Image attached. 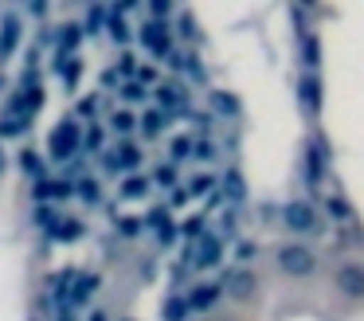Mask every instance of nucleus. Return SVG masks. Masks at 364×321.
<instances>
[{"instance_id":"f257e3e1","label":"nucleus","mask_w":364,"mask_h":321,"mask_svg":"<svg viewBox=\"0 0 364 321\" xmlns=\"http://www.w3.org/2000/svg\"><path fill=\"white\" fill-rule=\"evenodd\" d=\"M82 137H87V133H82V125L67 117V122H59L55 130H51V137H48V153L55 157V161H71V157L79 153Z\"/></svg>"},{"instance_id":"f03ea898","label":"nucleus","mask_w":364,"mask_h":321,"mask_svg":"<svg viewBox=\"0 0 364 321\" xmlns=\"http://www.w3.org/2000/svg\"><path fill=\"white\" fill-rule=\"evenodd\" d=\"M278 266H282L286 274H294V278H309V274L317 270V258L309 247H301V243H286V247H278Z\"/></svg>"},{"instance_id":"7ed1b4c3","label":"nucleus","mask_w":364,"mask_h":321,"mask_svg":"<svg viewBox=\"0 0 364 321\" xmlns=\"http://www.w3.org/2000/svg\"><path fill=\"white\" fill-rule=\"evenodd\" d=\"M137 39H141V47L149 55H157V59H168V55H173V28H168L165 20H145L141 31H137Z\"/></svg>"},{"instance_id":"20e7f679","label":"nucleus","mask_w":364,"mask_h":321,"mask_svg":"<svg viewBox=\"0 0 364 321\" xmlns=\"http://www.w3.org/2000/svg\"><path fill=\"white\" fill-rule=\"evenodd\" d=\"M282 223L290 227V231H314V227H317V211H314V204H306V200H290V204H282Z\"/></svg>"},{"instance_id":"39448f33","label":"nucleus","mask_w":364,"mask_h":321,"mask_svg":"<svg viewBox=\"0 0 364 321\" xmlns=\"http://www.w3.org/2000/svg\"><path fill=\"white\" fill-rule=\"evenodd\" d=\"M40 106H43V86H24L20 94H12L9 117H24V122H28V114H36Z\"/></svg>"},{"instance_id":"423d86ee","label":"nucleus","mask_w":364,"mask_h":321,"mask_svg":"<svg viewBox=\"0 0 364 321\" xmlns=\"http://www.w3.org/2000/svg\"><path fill=\"white\" fill-rule=\"evenodd\" d=\"M157 102H161V110H165L168 117H176V114H184V106H188V94H184L181 83H161L157 86Z\"/></svg>"},{"instance_id":"0eeeda50","label":"nucleus","mask_w":364,"mask_h":321,"mask_svg":"<svg viewBox=\"0 0 364 321\" xmlns=\"http://www.w3.org/2000/svg\"><path fill=\"white\" fill-rule=\"evenodd\" d=\"M298 98H301V106H306V114H317V110H321V78L306 70V75L298 78Z\"/></svg>"},{"instance_id":"6e6552de","label":"nucleus","mask_w":364,"mask_h":321,"mask_svg":"<svg viewBox=\"0 0 364 321\" xmlns=\"http://www.w3.org/2000/svg\"><path fill=\"white\" fill-rule=\"evenodd\" d=\"M20 31H24V28H20V16H4V20H0V59H9V55H12V47H16L20 43Z\"/></svg>"},{"instance_id":"1a4fd4ad","label":"nucleus","mask_w":364,"mask_h":321,"mask_svg":"<svg viewBox=\"0 0 364 321\" xmlns=\"http://www.w3.org/2000/svg\"><path fill=\"white\" fill-rule=\"evenodd\" d=\"M75 188L67 184V180H51V177H40L36 180V188H32V196H36V204H48V200H55V196H71Z\"/></svg>"},{"instance_id":"9d476101","label":"nucleus","mask_w":364,"mask_h":321,"mask_svg":"<svg viewBox=\"0 0 364 321\" xmlns=\"http://www.w3.org/2000/svg\"><path fill=\"white\" fill-rule=\"evenodd\" d=\"M337 286L345 290L348 298H364V270H360V266H353V263L341 266V270H337Z\"/></svg>"},{"instance_id":"9b49d317","label":"nucleus","mask_w":364,"mask_h":321,"mask_svg":"<svg viewBox=\"0 0 364 321\" xmlns=\"http://www.w3.org/2000/svg\"><path fill=\"white\" fill-rule=\"evenodd\" d=\"M223 290H228L231 298H251L255 294V274L251 270H231L228 278H223Z\"/></svg>"},{"instance_id":"f8f14e48","label":"nucleus","mask_w":364,"mask_h":321,"mask_svg":"<svg viewBox=\"0 0 364 321\" xmlns=\"http://www.w3.org/2000/svg\"><path fill=\"white\" fill-rule=\"evenodd\" d=\"M82 36H87L82 23H63V28H59V55H75L82 43Z\"/></svg>"},{"instance_id":"ddd939ff","label":"nucleus","mask_w":364,"mask_h":321,"mask_svg":"<svg viewBox=\"0 0 364 321\" xmlns=\"http://www.w3.org/2000/svg\"><path fill=\"white\" fill-rule=\"evenodd\" d=\"M301 63H306L309 75H317V63H321V47H317L314 31H301Z\"/></svg>"},{"instance_id":"4468645a","label":"nucleus","mask_w":364,"mask_h":321,"mask_svg":"<svg viewBox=\"0 0 364 321\" xmlns=\"http://www.w3.org/2000/svg\"><path fill=\"white\" fill-rule=\"evenodd\" d=\"M220 184H223V196H228V200H231V208L247 200V184H243V172H235V169H231L228 177L220 180Z\"/></svg>"},{"instance_id":"2eb2a0df","label":"nucleus","mask_w":364,"mask_h":321,"mask_svg":"<svg viewBox=\"0 0 364 321\" xmlns=\"http://www.w3.org/2000/svg\"><path fill=\"white\" fill-rule=\"evenodd\" d=\"M106 23H110V8H106V4H90V8H87V23H82V31H87V36H102Z\"/></svg>"},{"instance_id":"dca6fc26","label":"nucleus","mask_w":364,"mask_h":321,"mask_svg":"<svg viewBox=\"0 0 364 321\" xmlns=\"http://www.w3.org/2000/svg\"><path fill=\"white\" fill-rule=\"evenodd\" d=\"M220 255H223L220 239L204 235V243H200V251H196V266H200V270H208V266H215V263H220Z\"/></svg>"},{"instance_id":"f3484780","label":"nucleus","mask_w":364,"mask_h":321,"mask_svg":"<svg viewBox=\"0 0 364 321\" xmlns=\"http://www.w3.org/2000/svg\"><path fill=\"white\" fill-rule=\"evenodd\" d=\"M321 164H325V149L321 145H309V153H306V180H309V184L321 180Z\"/></svg>"},{"instance_id":"a211bd4d","label":"nucleus","mask_w":364,"mask_h":321,"mask_svg":"<svg viewBox=\"0 0 364 321\" xmlns=\"http://www.w3.org/2000/svg\"><path fill=\"white\" fill-rule=\"evenodd\" d=\"M79 235H82V223H79V219H59V223H55V231H51L48 235V239H55V243H67V239H79Z\"/></svg>"},{"instance_id":"6ab92c4d","label":"nucleus","mask_w":364,"mask_h":321,"mask_svg":"<svg viewBox=\"0 0 364 321\" xmlns=\"http://www.w3.org/2000/svg\"><path fill=\"white\" fill-rule=\"evenodd\" d=\"M188 310H192L188 298H168L165 310H161V321H184V317H188Z\"/></svg>"},{"instance_id":"aec40b11","label":"nucleus","mask_w":364,"mask_h":321,"mask_svg":"<svg viewBox=\"0 0 364 321\" xmlns=\"http://www.w3.org/2000/svg\"><path fill=\"white\" fill-rule=\"evenodd\" d=\"M208 98H212V106L220 110V114H228V117L239 114V102H235V94H231V90H212Z\"/></svg>"},{"instance_id":"412c9836","label":"nucleus","mask_w":364,"mask_h":321,"mask_svg":"<svg viewBox=\"0 0 364 321\" xmlns=\"http://www.w3.org/2000/svg\"><path fill=\"white\" fill-rule=\"evenodd\" d=\"M215 298H220V286H196L188 294V305H192V310H208Z\"/></svg>"},{"instance_id":"4be33fe9","label":"nucleus","mask_w":364,"mask_h":321,"mask_svg":"<svg viewBox=\"0 0 364 321\" xmlns=\"http://www.w3.org/2000/svg\"><path fill=\"white\" fill-rule=\"evenodd\" d=\"M165 110H149V114L141 117V133L145 137H161V130H165Z\"/></svg>"},{"instance_id":"5701e85b","label":"nucleus","mask_w":364,"mask_h":321,"mask_svg":"<svg viewBox=\"0 0 364 321\" xmlns=\"http://www.w3.org/2000/svg\"><path fill=\"white\" fill-rule=\"evenodd\" d=\"M95 290H98V274H82V278H79V286L71 290V302H75V305H82L90 294H95Z\"/></svg>"},{"instance_id":"b1692460","label":"nucleus","mask_w":364,"mask_h":321,"mask_svg":"<svg viewBox=\"0 0 364 321\" xmlns=\"http://www.w3.org/2000/svg\"><path fill=\"white\" fill-rule=\"evenodd\" d=\"M110 39H114V43H122V47H126L129 39H134V31H129V23L122 20V16L114 12V8H110Z\"/></svg>"},{"instance_id":"393cba45","label":"nucleus","mask_w":364,"mask_h":321,"mask_svg":"<svg viewBox=\"0 0 364 321\" xmlns=\"http://www.w3.org/2000/svg\"><path fill=\"white\" fill-rule=\"evenodd\" d=\"M149 192V180L145 177H126L122 180V200H137V196Z\"/></svg>"},{"instance_id":"a878e982","label":"nucleus","mask_w":364,"mask_h":321,"mask_svg":"<svg viewBox=\"0 0 364 321\" xmlns=\"http://www.w3.org/2000/svg\"><path fill=\"white\" fill-rule=\"evenodd\" d=\"M118 164H122V172H134L137 164H141V149H137V145H122L118 149Z\"/></svg>"},{"instance_id":"bb28decb","label":"nucleus","mask_w":364,"mask_h":321,"mask_svg":"<svg viewBox=\"0 0 364 321\" xmlns=\"http://www.w3.org/2000/svg\"><path fill=\"white\" fill-rule=\"evenodd\" d=\"M75 192H79L87 204H98V200H102V192H98V180H95V177H79V184H75Z\"/></svg>"},{"instance_id":"cd10ccee","label":"nucleus","mask_w":364,"mask_h":321,"mask_svg":"<svg viewBox=\"0 0 364 321\" xmlns=\"http://www.w3.org/2000/svg\"><path fill=\"white\" fill-rule=\"evenodd\" d=\"M145 83H137V78H129V83H122V102H145Z\"/></svg>"},{"instance_id":"c85d7f7f","label":"nucleus","mask_w":364,"mask_h":321,"mask_svg":"<svg viewBox=\"0 0 364 321\" xmlns=\"http://www.w3.org/2000/svg\"><path fill=\"white\" fill-rule=\"evenodd\" d=\"M212 188H215V177H208V172H200V177L188 180V192L192 196H212Z\"/></svg>"},{"instance_id":"c756f323","label":"nucleus","mask_w":364,"mask_h":321,"mask_svg":"<svg viewBox=\"0 0 364 321\" xmlns=\"http://www.w3.org/2000/svg\"><path fill=\"white\" fill-rule=\"evenodd\" d=\"M59 219H63V216H55V211H51L48 204H40V208H36V223H40L43 231H48V235L55 231V223H59Z\"/></svg>"},{"instance_id":"7c9ffc66","label":"nucleus","mask_w":364,"mask_h":321,"mask_svg":"<svg viewBox=\"0 0 364 321\" xmlns=\"http://www.w3.org/2000/svg\"><path fill=\"white\" fill-rule=\"evenodd\" d=\"M28 130L24 117H0V137H20Z\"/></svg>"},{"instance_id":"2f4dec72","label":"nucleus","mask_w":364,"mask_h":321,"mask_svg":"<svg viewBox=\"0 0 364 321\" xmlns=\"http://www.w3.org/2000/svg\"><path fill=\"white\" fill-rule=\"evenodd\" d=\"M20 164H24V169L32 172L36 180L43 177V161H40V153H36V149H24V153H20Z\"/></svg>"},{"instance_id":"473e14b6","label":"nucleus","mask_w":364,"mask_h":321,"mask_svg":"<svg viewBox=\"0 0 364 321\" xmlns=\"http://www.w3.org/2000/svg\"><path fill=\"white\" fill-rule=\"evenodd\" d=\"M184 70H188L192 83H204V78H208V70H204V63H200V55H184Z\"/></svg>"},{"instance_id":"72a5a7b5","label":"nucleus","mask_w":364,"mask_h":321,"mask_svg":"<svg viewBox=\"0 0 364 321\" xmlns=\"http://www.w3.org/2000/svg\"><path fill=\"white\" fill-rule=\"evenodd\" d=\"M110 125H114V130H118V133H134V125H137V117H134V114H129V110H118V114H114V117H110Z\"/></svg>"},{"instance_id":"f704fd0d","label":"nucleus","mask_w":364,"mask_h":321,"mask_svg":"<svg viewBox=\"0 0 364 321\" xmlns=\"http://www.w3.org/2000/svg\"><path fill=\"white\" fill-rule=\"evenodd\" d=\"M137 70H141V67H137V59H134L129 51H122V59H118V75L129 83V78H137Z\"/></svg>"},{"instance_id":"c9c22d12","label":"nucleus","mask_w":364,"mask_h":321,"mask_svg":"<svg viewBox=\"0 0 364 321\" xmlns=\"http://www.w3.org/2000/svg\"><path fill=\"white\" fill-rule=\"evenodd\" d=\"M141 219H137V216H118V231L122 235H137V231H141Z\"/></svg>"},{"instance_id":"e433bc0d","label":"nucleus","mask_w":364,"mask_h":321,"mask_svg":"<svg viewBox=\"0 0 364 321\" xmlns=\"http://www.w3.org/2000/svg\"><path fill=\"white\" fill-rule=\"evenodd\" d=\"M192 157H196V161H215V145L212 141H196V149H192Z\"/></svg>"},{"instance_id":"4c0bfd02","label":"nucleus","mask_w":364,"mask_h":321,"mask_svg":"<svg viewBox=\"0 0 364 321\" xmlns=\"http://www.w3.org/2000/svg\"><path fill=\"white\" fill-rule=\"evenodd\" d=\"M192 149H196V141H188V137H173V157H176V161H184V157H188Z\"/></svg>"},{"instance_id":"58836bf2","label":"nucleus","mask_w":364,"mask_h":321,"mask_svg":"<svg viewBox=\"0 0 364 321\" xmlns=\"http://www.w3.org/2000/svg\"><path fill=\"white\" fill-rule=\"evenodd\" d=\"M255 255H259V247H255L251 239H243V243H239V247H235V258H239V263H251Z\"/></svg>"},{"instance_id":"ea45409f","label":"nucleus","mask_w":364,"mask_h":321,"mask_svg":"<svg viewBox=\"0 0 364 321\" xmlns=\"http://www.w3.org/2000/svg\"><path fill=\"white\" fill-rule=\"evenodd\" d=\"M145 223H149V227H157V231H161V227L168 223V208H153L149 216H145Z\"/></svg>"},{"instance_id":"a19ab883","label":"nucleus","mask_w":364,"mask_h":321,"mask_svg":"<svg viewBox=\"0 0 364 321\" xmlns=\"http://www.w3.org/2000/svg\"><path fill=\"white\" fill-rule=\"evenodd\" d=\"M157 184H168V188L176 184V164H161V169H157Z\"/></svg>"},{"instance_id":"79ce46f5","label":"nucleus","mask_w":364,"mask_h":321,"mask_svg":"<svg viewBox=\"0 0 364 321\" xmlns=\"http://www.w3.org/2000/svg\"><path fill=\"white\" fill-rule=\"evenodd\" d=\"M325 208H329L337 219H353V211H348V204H345V200H325Z\"/></svg>"},{"instance_id":"37998d69","label":"nucleus","mask_w":364,"mask_h":321,"mask_svg":"<svg viewBox=\"0 0 364 321\" xmlns=\"http://www.w3.org/2000/svg\"><path fill=\"white\" fill-rule=\"evenodd\" d=\"M149 12H153V20H165V16H173V4L168 0H153Z\"/></svg>"},{"instance_id":"c03bdc74","label":"nucleus","mask_w":364,"mask_h":321,"mask_svg":"<svg viewBox=\"0 0 364 321\" xmlns=\"http://www.w3.org/2000/svg\"><path fill=\"white\" fill-rule=\"evenodd\" d=\"M184 235H188V239H196V235H204V216H192L188 223H184Z\"/></svg>"},{"instance_id":"a18cd8bd","label":"nucleus","mask_w":364,"mask_h":321,"mask_svg":"<svg viewBox=\"0 0 364 321\" xmlns=\"http://www.w3.org/2000/svg\"><path fill=\"white\" fill-rule=\"evenodd\" d=\"M82 145H87V149H98V145H102V130H98V125H90L87 137H82Z\"/></svg>"},{"instance_id":"49530a36","label":"nucleus","mask_w":364,"mask_h":321,"mask_svg":"<svg viewBox=\"0 0 364 321\" xmlns=\"http://www.w3.org/2000/svg\"><path fill=\"white\" fill-rule=\"evenodd\" d=\"M181 36H184V39H196V23H192L188 12H181Z\"/></svg>"},{"instance_id":"de8ad7c7","label":"nucleus","mask_w":364,"mask_h":321,"mask_svg":"<svg viewBox=\"0 0 364 321\" xmlns=\"http://www.w3.org/2000/svg\"><path fill=\"white\" fill-rule=\"evenodd\" d=\"M98 164H102L106 172H122V164H118V153H102V157H98Z\"/></svg>"},{"instance_id":"09e8293b","label":"nucleus","mask_w":364,"mask_h":321,"mask_svg":"<svg viewBox=\"0 0 364 321\" xmlns=\"http://www.w3.org/2000/svg\"><path fill=\"white\" fill-rule=\"evenodd\" d=\"M192 122H196L200 133H212V114H192Z\"/></svg>"},{"instance_id":"8fccbe9b","label":"nucleus","mask_w":364,"mask_h":321,"mask_svg":"<svg viewBox=\"0 0 364 321\" xmlns=\"http://www.w3.org/2000/svg\"><path fill=\"white\" fill-rule=\"evenodd\" d=\"M235 223H239V216H235V208L228 204V211H223V231H235Z\"/></svg>"},{"instance_id":"3c124183","label":"nucleus","mask_w":364,"mask_h":321,"mask_svg":"<svg viewBox=\"0 0 364 321\" xmlns=\"http://www.w3.org/2000/svg\"><path fill=\"white\" fill-rule=\"evenodd\" d=\"M118 83H122L118 67H114V70H102V86H118Z\"/></svg>"},{"instance_id":"603ef678","label":"nucleus","mask_w":364,"mask_h":321,"mask_svg":"<svg viewBox=\"0 0 364 321\" xmlns=\"http://www.w3.org/2000/svg\"><path fill=\"white\" fill-rule=\"evenodd\" d=\"M157 235H161V243H173V239H176V227H173V223H165Z\"/></svg>"},{"instance_id":"864d4df0","label":"nucleus","mask_w":364,"mask_h":321,"mask_svg":"<svg viewBox=\"0 0 364 321\" xmlns=\"http://www.w3.org/2000/svg\"><path fill=\"white\" fill-rule=\"evenodd\" d=\"M153 78H157V75H153V67H141V70H137V83H145V86H149Z\"/></svg>"},{"instance_id":"5fc2aeb1","label":"nucleus","mask_w":364,"mask_h":321,"mask_svg":"<svg viewBox=\"0 0 364 321\" xmlns=\"http://www.w3.org/2000/svg\"><path fill=\"white\" fill-rule=\"evenodd\" d=\"M95 106H98V98H82V106H79V114H95Z\"/></svg>"},{"instance_id":"6e6d98bb","label":"nucleus","mask_w":364,"mask_h":321,"mask_svg":"<svg viewBox=\"0 0 364 321\" xmlns=\"http://www.w3.org/2000/svg\"><path fill=\"white\" fill-rule=\"evenodd\" d=\"M28 12H32V16H48V4H40V0H36V4H28Z\"/></svg>"},{"instance_id":"4d7b16f0","label":"nucleus","mask_w":364,"mask_h":321,"mask_svg":"<svg viewBox=\"0 0 364 321\" xmlns=\"http://www.w3.org/2000/svg\"><path fill=\"white\" fill-rule=\"evenodd\" d=\"M59 321H75V310H59Z\"/></svg>"},{"instance_id":"13d9d810","label":"nucleus","mask_w":364,"mask_h":321,"mask_svg":"<svg viewBox=\"0 0 364 321\" xmlns=\"http://www.w3.org/2000/svg\"><path fill=\"white\" fill-rule=\"evenodd\" d=\"M90 321H106V310H95V313H90Z\"/></svg>"},{"instance_id":"bf43d9fd","label":"nucleus","mask_w":364,"mask_h":321,"mask_svg":"<svg viewBox=\"0 0 364 321\" xmlns=\"http://www.w3.org/2000/svg\"><path fill=\"white\" fill-rule=\"evenodd\" d=\"M0 172H4V149H0Z\"/></svg>"},{"instance_id":"052dcab7","label":"nucleus","mask_w":364,"mask_h":321,"mask_svg":"<svg viewBox=\"0 0 364 321\" xmlns=\"http://www.w3.org/2000/svg\"><path fill=\"white\" fill-rule=\"evenodd\" d=\"M126 321H129V317H126Z\"/></svg>"}]
</instances>
